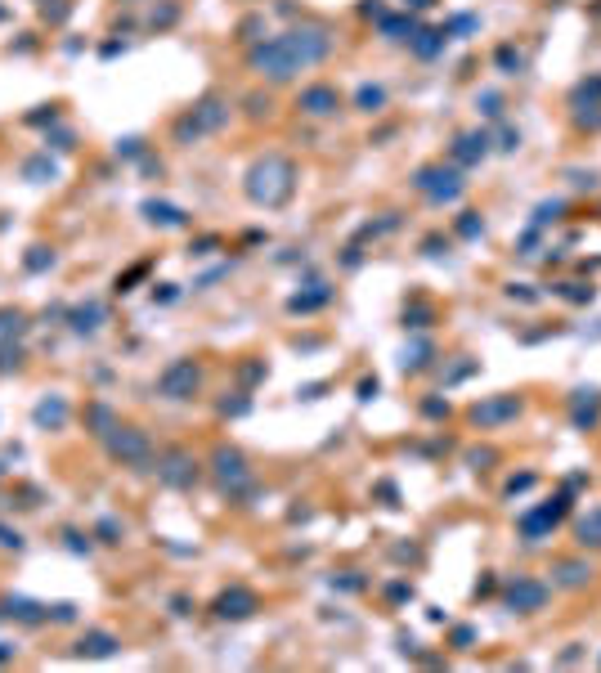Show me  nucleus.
I'll return each instance as SVG.
<instances>
[{"label": "nucleus", "mask_w": 601, "mask_h": 673, "mask_svg": "<svg viewBox=\"0 0 601 673\" xmlns=\"http://www.w3.org/2000/svg\"><path fill=\"white\" fill-rule=\"evenodd\" d=\"M292 162H283V157H265V162H256L252 171H247V193L256 202H265V206H278L292 193Z\"/></svg>", "instance_id": "1"}, {"label": "nucleus", "mask_w": 601, "mask_h": 673, "mask_svg": "<svg viewBox=\"0 0 601 673\" xmlns=\"http://www.w3.org/2000/svg\"><path fill=\"white\" fill-rule=\"evenodd\" d=\"M418 189L431 193L435 202H449V198H458V193H462V175H458V171H449V166H426V171H418Z\"/></svg>", "instance_id": "2"}, {"label": "nucleus", "mask_w": 601, "mask_h": 673, "mask_svg": "<svg viewBox=\"0 0 601 673\" xmlns=\"http://www.w3.org/2000/svg\"><path fill=\"white\" fill-rule=\"evenodd\" d=\"M543 602H547V584H543V579L521 574V579L507 588V606H512V610H525V615H530V610H543Z\"/></svg>", "instance_id": "3"}, {"label": "nucleus", "mask_w": 601, "mask_h": 673, "mask_svg": "<svg viewBox=\"0 0 601 673\" xmlns=\"http://www.w3.org/2000/svg\"><path fill=\"white\" fill-rule=\"evenodd\" d=\"M193 386H198V369H193L189 359L171 364V369L162 373V395H171V400H184V395H189Z\"/></svg>", "instance_id": "4"}, {"label": "nucleus", "mask_w": 601, "mask_h": 673, "mask_svg": "<svg viewBox=\"0 0 601 673\" xmlns=\"http://www.w3.org/2000/svg\"><path fill=\"white\" fill-rule=\"evenodd\" d=\"M566 503H570V498L561 494L552 507H538V512H530V517H521V530H525V538H530V543H534V538H543V534L552 530V525L561 521V512H566Z\"/></svg>", "instance_id": "5"}, {"label": "nucleus", "mask_w": 601, "mask_h": 673, "mask_svg": "<svg viewBox=\"0 0 601 673\" xmlns=\"http://www.w3.org/2000/svg\"><path fill=\"white\" fill-rule=\"evenodd\" d=\"M216 476H220V485H229V489L247 485V462H242L238 449H216Z\"/></svg>", "instance_id": "6"}, {"label": "nucleus", "mask_w": 601, "mask_h": 673, "mask_svg": "<svg viewBox=\"0 0 601 673\" xmlns=\"http://www.w3.org/2000/svg\"><path fill=\"white\" fill-rule=\"evenodd\" d=\"M521 413V400L516 395H498V400H489V404H481V409L471 413L481 426H494V422H507V418H516Z\"/></svg>", "instance_id": "7"}, {"label": "nucleus", "mask_w": 601, "mask_h": 673, "mask_svg": "<svg viewBox=\"0 0 601 673\" xmlns=\"http://www.w3.org/2000/svg\"><path fill=\"white\" fill-rule=\"evenodd\" d=\"M157 471H162V481H166V485H189L193 476H198V462H193L189 454H166Z\"/></svg>", "instance_id": "8"}, {"label": "nucleus", "mask_w": 601, "mask_h": 673, "mask_svg": "<svg viewBox=\"0 0 601 673\" xmlns=\"http://www.w3.org/2000/svg\"><path fill=\"white\" fill-rule=\"evenodd\" d=\"M301 108L310 117H328V113H337V90L333 85H310V90L301 94Z\"/></svg>", "instance_id": "9"}, {"label": "nucleus", "mask_w": 601, "mask_h": 673, "mask_svg": "<svg viewBox=\"0 0 601 673\" xmlns=\"http://www.w3.org/2000/svg\"><path fill=\"white\" fill-rule=\"evenodd\" d=\"M252 610H256V597L247 588H234L216 602V615H225V619H242V615H252Z\"/></svg>", "instance_id": "10"}, {"label": "nucleus", "mask_w": 601, "mask_h": 673, "mask_svg": "<svg viewBox=\"0 0 601 673\" xmlns=\"http://www.w3.org/2000/svg\"><path fill=\"white\" fill-rule=\"evenodd\" d=\"M588 579H593V566H583V561H557V574H552V584H561V588H583Z\"/></svg>", "instance_id": "11"}, {"label": "nucleus", "mask_w": 601, "mask_h": 673, "mask_svg": "<svg viewBox=\"0 0 601 673\" xmlns=\"http://www.w3.org/2000/svg\"><path fill=\"white\" fill-rule=\"evenodd\" d=\"M113 454H117V458H140V462H144V458H149V440H144L140 431H121V436L113 440Z\"/></svg>", "instance_id": "12"}, {"label": "nucleus", "mask_w": 601, "mask_h": 673, "mask_svg": "<svg viewBox=\"0 0 601 673\" xmlns=\"http://www.w3.org/2000/svg\"><path fill=\"white\" fill-rule=\"evenodd\" d=\"M579 543H583V548H588V543L601 548V507H597V512H588V517L579 521Z\"/></svg>", "instance_id": "13"}, {"label": "nucleus", "mask_w": 601, "mask_h": 673, "mask_svg": "<svg viewBox=\"0 0 601 673\" xmlns=\"http://www.w3.org/2000/svg\"><path fill=\"white\" fill-rule=\"evenodd\" d=\"M485 149H489V135H462V140H458V149H453V153H458V157H467V162H471V157H485Z\"/></svg>", "instance_id": "14"}, {"label": "nucleus", "mask_w": 601, "mask_h": 673, "mask_svg": "<svg viewBox=\"0 0 601 673\" xmlns=\"http://www.w3.org/2000/svg\"><path fill=\"white\" fill-rule=\"evenodd\" d=\"M144 211H149V220H162V225H184V211H175V206L149 202V206H144Z\"/></svg>", "instance_id": "15"}, {"label": "nucleus", "mask_w": 601, "mask_h": 673, "mask_svg": "<svg viewBox=\"0 0 601 673\" xmlns=\"http://www.w3.org/2000/svg\"><path fill=\"white\" fill-rule=\"evenodd\" d=\"M382 104H386V94L377 90V85H364V90H359V108H364V113H377Z\"/></svg>", "instance_id": "16"}, {"label": "nucleus", "mask_w": 601, "mask_h": 673, "mask_svg": "<svg viewBox=\"0 0 601 673\" xmlns=\"http://www.w3.org/2000/svg\"><path fill=\"white\" fill-rule=\"evenodd\" d=\"M85 651H90V655H108V651H113V638H108V633H94V638L81 642V655Z\"/></svg>", "instance_id": "17"}, {"label": "nucleus", "mask_w": 601, "mask_h": 673, "mask_svg": "<svg viewBox=\"0 0 601 673\" xmlns=\"http://www.w3.org/2000/svg\"><path fill=\"white\" fill-rule=\"evenodd\" d=\"M36 422H63V404H41V409H36Z\"/></svg>", "instance_id": "18"}, {"label": "nucleus", "mask_w": 601, "mask_h": 673, "mask_svg": "<svg viewBox=\"0 0 601 673\" xmlns=\"http://www.w3.org/2000/svg\"><path fill=\"white\" fill-rule=\"evenodd\" d=\"M77 328H99V305H90V310H77Z\"/></svg>", "instance_id": "19"}, {"label": "nucleus", "mask_w": 601, "mask_h": 673, "mask_svg": "<svg viewBox=\"0 0 601 673\" xmlns=\"http://www.w3.org/2000/svg\"><path fill=\"white\" fill-rule=\"evenodd\" d=\"M498 63H502V68H521V54H512V50H498Z\"/></svg>", "instance_id": "20"}, {"label": "nucleus", "mask_w": 601, "mask_h": 673, "mask_svg": "<svg viewBox=\"0 0 601 673\" xmlns=\"http://www.w3.org/2000/svg\"><path fill=\"white\" fill-rule=\"evenodd\" d=\"M409 5H431V0H409Z\"/></svg>", "instance_id": "21"}]
</instances>
